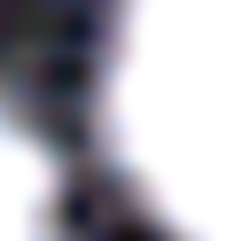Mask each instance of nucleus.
<instances>
[{
	"mask_svg": "<svg viewBox=\"0 0 249 241\" xmlns=\"http://www.w3.org/2000/svg\"><path fill=\"white\" fill-rule=\"evenodd\" d=\"M101 132L171 241H249V0H117Z\"/></svg>",
	"mask_w": 249,
	"mask_h": 241,
	"instance_id": "1",
	"label": "nucleus"
},
{
	"mask_svg": "<svg viewBox=\"0 0 249 241\" xmlns=\"http://www.w3.org/2000/svg\"><path fill=\"white\" fill-rule=\"evenodd\" d=\"M54 210H62V171L0 93V241H54Z\"/></svg>",
	"mask_w": 249,
	"mask_h": 241,
	"instance_id": "2",
	"label": "nucleus"
}]
</instances>
